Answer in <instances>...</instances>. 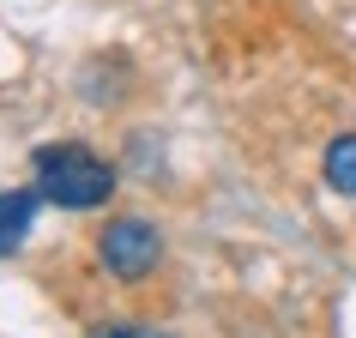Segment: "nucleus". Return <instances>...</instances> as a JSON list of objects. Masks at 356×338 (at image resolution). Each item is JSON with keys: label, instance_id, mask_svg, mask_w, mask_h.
Here are the masks:
<instances>
[{"label": "nucleus", "instance_id": "obj_1", "mask_svg": "<svg viewBox=\"0 0 356 338\" xmlns=\"http://www.w3.org/2000/svg\"><path fill=\"white\" fill-rule=\"evenodd\" d=\"M37 188L60 211H97V206H109V193H115V169L85 145H42Z\"/></svg>", "mask_w": 356, "mask_h": 338}, {"label": "nucleus", "instance_id": "obj_3", "mask_svg": "<svg viewBox=\"0 0 356 338\" xmlns=\"http://www.w3.org/2000/svg\"><path fill=\"white\" fill-rule=\"evenodd\" d=\"M37 206H42V188L0 193V254H13V248L31 236V224H37Z\"/></svg>", "mask_w": 356, "mask_h": 338}, {"label": "nucleus", "instance_id": "obj_4", "mask_svg": "<svg viewBox=\"0 0 356 338\" xmlns=\"http://www.w3.org/2000/svg\"><path fill=\"white\" fill-rule=\"evenodd\" d=\"M326 182H332V193L356 200V133H338L326 145Z\"/></svg>", "mask_w": 356, "mask_h": 338}, {"label": "nucleus", "instance_id": "obj_5", "mask_svg": "<svg viewBox=\"0 0 356 338\" xmlns=\"http://www.w3.org/2000/svg\"><path fill=\"white\" fill-rule=\"evenodd\" d=\"M85 338H169V332H157V326H145V320H97Z\"/></svg>", "mask_w": 356, "mask_h": 338}, {"label": "nucleus", "instance_id": "obj_2", "mask_svg": "<svg viewBox=\"0 0 356 338\" xmlns=\"http://www.w3.org/2000/svg\"><path fill=\"white\" fill-rule=\"evenodd\" d=\"M97 260L103 272L121 284H145L163 260V230L151 224V218H109L103 236H97Z\"/></svg>", "mask_w": 356, "mask_h": 338}]
</instances>
